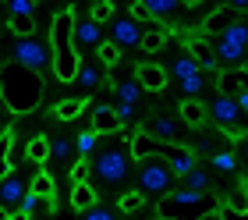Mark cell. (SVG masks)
<instances>
[{
  "mask_svg": "<svg viewBox=\"0 0 248 220\" xmlns=\"http://www.w3.org/2000/svg\"><path fill=\"white\" fill-rule=\"evenodd\" d=\"M43 75L29 71V68H21L15 61L0 64V103L7 107V114H18V118H25V114L39 110L43 103Z\"/></svg>",
  "mask_w": 248,
  "mask_h": 220,
  "instance_id": "cell-1",
  "label": "cell"
},
{
  "mask_svg": "<svg viewBox=\"0 0 248 220\" xmlns=\"http://www.w3.org/2000/svg\"><path fill=\"white\" fill-rule=\"evenodd\" d=\"M50 50H53V75L57 82H75L78 68H82V53L75 46V11H61L53 15L50 25Z\"/></svg>",
  "mask_w": 248,
  "mask_h": 220,
  "instance_id": "cell-2",
  "label": "cell"
},
{
  "mask_svg": "<svg viewBox=\"0 0 248 220\" xmlns=\"http://www.w3.org/2000/svg\"><path fill=\"white\" fill-rule=\"evenodd\" d=\"M213 210H217V199L188 192V188H174L156 206V220H206Z\"/></svg>",
  "mask_w": 248,
  "mask_h": 220,
  "instance_id": "cell-3",
  "label": "cell"
},
{
  "mask_svg": "<svg viewBox=\"0 0 248 220\" xmlns=\"http://www.w3.org/2000/svg\"><path fill=\"white\" fill-rule=\"evenodd\" d=\"M177 185V174L170 170L163 156H149L139 164V192L142 199H163V195H170Z\"/></svg>",
  "mask_w": 248,
  "mask_h": 220,
  "instance_id": "cell-4",
  "label": "cell"
},
{
  "mask_svg": "<svg viewBox=\"0 0 248 220\" xmlns=\"http://www.w3.org/2000/svg\"><path fill=\"white\" fill-rule=\"evenodd\" d=\"M11 57H15V64L29 68V71H36V75H43L46 68H53V50H50V39H39V36L15 39V46H11Z\"/></svg>",
  "mask_w": 248,
  "mask_h": 220,
  "instance_id": "cell-5",
  "label": "cell"
},
{
  "mask_svg": "<svg viewBox=\"0 0 248 220\" xmlns=\"http://www.w3.org/2000/svg\"><path fill=\"white\" fill-rule=\"evenodd\" d=\"M93 174L103 185H124L131 174V160L124 149H99L93 156Z\"/></svg>",
  "mask_w": 248,
  "mask_h": 220,
  "instance_id": "cell-6",
  "label": "cell"
},
{
  "mask_svg": "<svg viewBox=\"0 0 248 220\" xmlns=\"http://www.w3.org/2000/svg\"><path fill=\"white\" fill-rule=\"evenodd\" d=\"M142 132L153 135L156 142H167V146H185V138H188V128L177 118H167V114H153Z\"/></svg>",
  "mask_w": 248,
  "mask_h": 220,
  "instance_id": "cell-7",
  "label": "cell"
},
{
  "mask_svg": "<svg viewBox=\"0 0 248 220\" xmlns=\"http://www.w3.org/2000/svg\"><path fill=\"white\" fill-rule=\"evenodd\" d=\"M206 110H209V121H217V128H223L234 138H241V110H238V103H234V100H227V96H220V92H217V100H213Z\"/></svg>",
  "mask_w": 248,
  "mask_h": 220,
  "instance_id": "cell-8",
  "label": "cell"
},
{
  "mask_svg": "<svg viewBox=\"0 0 248 220\" xmlns=\"http://www.w3.org/2000/svg\"><path fill=\"white\" fill-rule=\"evenodd\" d=\"M110 43L117 46V50H131V46L142 43V25L139 21H131L128 15H121L110 21Z\"/></svg>",
  "mask_w": 248,
  "mask_h": 220,
  "instance_id": "cell-9",
  "label": "cell"
},
{
  "mask_svg": "<svg viewBox=\"0 0 248 220\" xmlns=\"http://www.w3.org/2000/svg\"><path fill=\"white\" fill-rule=\"evenodd\" d=\"M135 82H139L142 92H163L167 82H170V75H167V68L153 64V61H145V64L135 68Z\"/></svg>",
  "mask_w": 248,
  "mask_h": 220,
  "instance_id": "cell-10",
  "label": "cell"
},
{
  "mask_svg": "<svg viewBox=\"0 0 248 220\" xmlns=\"http://www.w3.org/2000/svg\"><path fill=\"white\" fill-rule=\"evenodd\" d=\"M220 220H248V181H241L220 203Z\"/></svg>",
  "mask_w": 248,
  "mask_h": 220,
  "instance_id": "cell-11",
  "label": "cell"
},
{
  "mask_svg": "<svg viewBox=\"0 0 248 220\" xmlns=\"http://www.w3.org/2000/svg\"><path fill=\"white\" fill-rule=\"evenodd\" d=\"M29 195V188L21 185V178L18 174H7L4 181H0V210H7V213H15L18 206H21V199Z\"/></svg>",
  "mask_w": 248,
  "mask_h": 220,
  "instance_id": "cell-12",
  "label": "cell"
},
{
  "mask_svg": "<svg viewBox=\"0 0 248 220\" xmlns=\"http://www.w3.org/2000/svg\"><path fill=\"white\" fill-rule=\"evenodd\" d=\"M220 96L234 100L238 92H248V68H227V71H220Z\"/></svg>",
  "mask_w": 248,
  "mask_h": 220,
  "instance_id": "cell-13",
  "label": "cell"
},
{
  "mask_svg": "<svg viewBox=\"0 0 248 220\" xmlns=\"http://www.w3.org/2000/svg\"><path fill=\"white\" fill-rule=\"evenodd\" d=\"M103 25H96V21H75V46L78 50H99V43H103Z\"/></svg>",
  "mask_w": 248,
  "mask_h": 220,
  "instance_id": "cell-14",
  "label": "cell"
},
{
  "mask_svg": "<svg viewBox=\"0 0 248 220\" xmlns=\"http://www.w3.org/2000/svg\"><path fill=\"white\" fill-rule=\"evenodd\" d=\"M177 114H181V121L185 128H206V121H209V110H206V103H199V100H181L177 103Z\"/></svg>",
  "mask_w": 248,
  "mask_h": 220,
  "instance_id": "cell-15",
  "label": "cell"
},
{
  "mask_svg": "<svg viewBox=\"0 0 248 220\" xmlns=\"http://www.w3.org/2000/svg\"><path fill=\"white\" fill-rule=\"evenodd\" d=\"M93 132H96V138H99V135H117V132H124V124L117 121L114 107L99 103V107L93 110Z\"/></svg>",
  "mask_w": 248,
  "mask_h": 220,
  "instance_id": "cell-16",
  "label": "cell"
},
{
  "mask_svg": "<svg viewBox=\"0 0 248 220\" xmlns=\"http://www.w3.org/2000/svg\"><path fill=\"white\" fill-rule=\"evenodd\" d=\"M156 153H160V142H156L153 135H145L142 128L131 135V160H135V164H142V160H149Z\"/></svg>",
  "mask_w": 248,
  "mask_h": 220,
  "instance_id": "cell-17",
  "label": "cell"
},
{
  "mask_svg": "<svg viewBox=\"0 0 248 220\" xmlns=\"http://www.w3.org/2000/svg\"><path fill=\"white\" fill-rule=\"evenodd\" d=\"M231 21H234V15H231L227 7H217V11H209V15L202 18V29H206V39H209V36H217V39H220V36H223V29H227Z\"/></svg>",
  "mask_w": 248,
  "mask_h": 220,
  "instance_id": "cell-18",
  "label": "cell"
},
{
  "mask_svg": "<svg viewBox=\"0 0 248 220\" xmlns=\"http://www.w3.org/2000/svg\"><path fill=\"white\" fill-rule=\"evenodd\" d=\"M75 156H78V149H75V138H67V135H57V138H50V160H57V164H71Z\"/></svg>",
  "mask_w": 248,
  "mask_h": 220,
  "instance_id": "cell-19",
  "label": "cell"
},
{
  "mask_svg": "<svg viewBox=\"0 0 248 220\" xmlns=\"http://www.w3.org/2000/svg\"><path fill=\"white\" fill-rule=\"evenodd\" d=\"M142 50L145 53H156V50H163V46H167V29L163 25H145L142 29Z\"/></svg>",
  "mask_w": 248,
  "mask_h": 220,
  "instance_id": "cell-20",
  "label": "cell"
},
{
  "mask_svg": "<svg viewBox=\"0 0 248 220\" xmlns=\"http://www.w3.org/2000/svg\"><path fill=\"white\" fill-rule=\"evenodd\" d=\"M181 181H185L181 188L199 192V195H209V188H213V174H209V170H202V167H195V170H191V174H185Z\"/></svg>",
  "mask_w": 248,
  "mask_h": 220,
  "instance_id": "cell-21",
  "label": "cell"
},
{
  "mask_svg": "<svg viewBox=\"0 0 248 220\" xmlns=\"http://www.w3.org/2000/svg\"><path fill=\"white\" fill-rule=\"evenodd\" d=\"M93 206H96V188H93V185H71V210H93Z\"/></svg>",
  "mask_w": 248,
  "mask_h": 220,
  "instance_id": "cell-22",
  "label": "cell"
},
{
  "mask_svg": "<svg viewBox=\"0 0 248 220\" xmlns=\"http://www.w3.org/2000/svg\"><path fill=\"white\" fill-rule=\"evenodd\" d=\"M213 57L223 61V64H234V68H238L241 57H245V50H241V46H234V43H227V39H213Z\"/></svg>",
  "mask_w": 248,
  "mask_h": 220,
  "instance_id": "cell-23",
  "label": "cell"
},
{
  "mask_svg": "<svg viewBox=\"0 0 248 220\" xmlns=\"http://www.w3.org/2000/svg\"><path fill=\"white\" fill-rule=\"evenodd\" d=\"M53 192H57V185H53V178L43 170V174H36L32 178V185H29V195H36V199H53Z\"/></svg>",
  "mask_w": 248,
  "mask_h": 220,
  "instance_id": "cell-24",
  "label": "cell"
},
{
  "mask_svg": "<svg viewBox=\"0 0 248 220\" xmlns=\"http://www.w3.org/2000/svg\"><path fill=\"white\" fill-rule=\"evenodd\" d=\"M85 107H89V100H61L57 107H53V118L57 121H75Z\"/></svg>",
  "mask_w": 248,
  "mask_h": 220,
  "instance_id": "cell-25",
  "label": "cell"
},
{
  "mask_svg": "<svg viewBox=\"0 0 248 220\" xmlns=\"http://www.w3.org/2000/svg\"><path fill=\"white\" fill-rule=\"evenodd\" d=\"M167 75H174L177 82H185V78H191V75H199V64L191 61L188 53H181V57H174V64H170V71Z\"/></svg>",
  "mask_w": 248,
  "mask_h": 220,
  "instance_id": "cell-26",
  "label": "cell"
},
{
  "mask_svg": "<svg viewBox=\"0 0 248 220\" xmlns=\"http://www.w3.org/2000/svg\"><path fill=\"white\" fill-rule=\"evenodd\" d=\"M25 153H29V160H36V164H46L50 160V138L46 135H32Z\"/></svg>",
  "mask_w": 248,
  "mask_h": 220,
  "instance_id": "cell-27",
  "label": "cell"
},
{
  "mask_svg": "<svg viewBox=\"0 0 248 220\" xmlns=\"http://www.w3.org/2000/svg\"><path fill=\"white\" fill-rule=\"evenodd\" d=\"M145 7H149V18L153 21H160V18H170L181 4H177V0H145Z\"/></svg>",
  "mask_w": 248,
  "mask_h": 220,
  "instance_id": "cell-28",
  "label": "cell"
},
{
  "mask_svg": "<svg viewBox=\"0 0 248 220\" xmlns=\"http://www.w3.org/2000/svg\"><path fill=\"white\" fill-rule=\"evenodd\" d=\"M220 39H227V43H234V46H241V50H245V46H248V29H245V21L234 18L231 25L223 29V36H220Z\"/></svg>",
  "mask_w": 248,
  "mask_h": 220,
  "instance_id": "cell-29",
  "label": "cell"
},
{
  "mask_svg": "<svg viewBox=\"0 0 248 220\" xmlns=\"http://www.w3.org/2000/svg\"><path fill=\"white\" fill-rule=\"evenodd\" d=\"M114 89H117V103H128V107H135V103L142 100V89H139V82H131V78H128V82H117Z\"/></svg>",
  "mask_w": 248,
  "mask_h": 220,
  "instance_id": "cell-30",
  "label": "cell"
},
{
  "mask_svg": "<svg viewBox=\"0 0 248 220\" xmlns=\"http://www.w3.org/2000/svg\"><path fill=\"white\" fill-rule=\"evenodd\" d=\"M89 21H96V25L114 21V4H110V0H96V4L89 7Z\"/></svg>",
  "mask_w": 248,
  "mask_h": 220,
  "instance_id": "cell-31",
  "label": "cell"
},
{
  "mask_svg": "<svg viewBox=\"0 0 248 220\" xmlns=\"http://www.w3.org/2000/svg\"><path fill=\"white\" fill-rule=\"evenodd\" d=\"M99 61H103V68H107V71H114V68L121 64V50H117V46L114 43H110V39H103V43H99Z\"/></svg>",
  "mask_w": 248,
  "mask_h": 220,
  "instance_id": "cell-32",
  "label": "cell"
},
{
  "mask_svg": "<svg viewBox=\"0 0 248 220\" xmlns=\"http://www.w3.org/2000/svg\"><path fill=\"white\" fill-rule=\"evenodd\" d=\"M96 142H99V138H96V132H93V128H89V132H82V135L75 138L78 156H82V160H85V156H93V153H96Z\"/></svg>",
  "mask_w": 248,
  "mask_h": 220,
  "instance_id": "cell-33",
  "label": "cell"
},
{
  "mask_svg": "<svg viewBox=\"0 0 248 220\" xmlns=\"http://www.w3.org/2000/svg\"><path fill=\"white\" fill-rule=\"evenodd\" d=\"M75 82H78V85H85V89H96V85H99V68L82 61V68H78V78H75Z\"/></svg>",
  "mask_w": 248,
  "mask_h": 220,
  "instance_id": "cell-34",
  "label": "cell"
},
{
  "mask_svg": "<svg viewBox=\"0 0 248 220\" xmlns=\"http://www.w3.org/2000/svg\"><path fill=\"white\" fill-rule=\"evenodd\" d=\"M142 206H145V199H142L139 188H135V192H124L121 199H117V210H121V213H135V210H142Z\"/></svg>",
  "mask_w": 248,
  "mask_h": 220,
  "instance_id": "cell-35",
  "label": "cell"
},
{
  "mask_svg": "<svg viewBox=\"0 0 248 220\" xmlns=\"http://www.w3.org/2000/svg\"><path fill=\"white\" fill-rule=\"evenodd\" d=\"M11 174V128L0 135V181Z\"/></svg>",
  "mask_w": 248,
  "mask_h": 220,
  "instance_id": "cell-36",
  "label": "cell"
},
{
  "mask_svg": "<svg viewBox=\"0 0 248 220\" xmlns=\"http://www.w3.org/2000/svg\"><path fill=\"white\" fill-rule=\"evenodd\" d=\"M234 167H238V156H234L231 149H223V153H213V170H220V174H231Z\"/></svg>",
  "mask_w": 248,
  "mask_h": 220,
  "instance_id": "cell-37",
  "label": "cell"
},
{
  "mask_svg": "<svg viewBox=\"0 0 248 220\" xmlns=\"http://www.w3.org/2000/svg\"><path fill=\"white\" fill-rule=\"evenodd\" d=\"M7 11H11V18H32L36 15V0H11Z\"/></svg>",
  "mask_w": 248,
  "mask_h": 220,
  "instance_id": "cell-38",
  "label": "cell"
},
{
  "mask_svg": "<svg viewBox=\"0 0 248 220\" xmlns=\"http://www.w3.org/2000/svg\"><path fill=\"white\" fill-rule=\"evenodd\" d=\"M181 89H185V100H195L199 96V92L202 89H206V75H191V78H185V82H181Z\"/></svg>",
  "mask_w": 248,
  "mask_h": 220,
  "instance_id": "cell-39",
  "label": "cell"
},
{
  "mask_svg": "<svg viewBox=\"0 0 248 220\" xmlns=\"http://www.w3.org/2000/svg\"><path fill=\"white\" fill-rule=\"evenodd\" d=\"M89 170H93L89 160H75V167H71V185H85V181H89Z\"/></svg>",
  "mask_w": 248,
  "mask_h": 220,
  "instance_id": "cell-40",
  "label": "cell"
},
{
  "mask_svg": "<svg viewBox=\"0 0 248 220\" xmlns=\"http://www.w3.org/2000/svg\"><path fill=\"white\" fill-rule=\"evenodd\" d=\"M82 220H117L114 210H107V206H93V210H85Z\"/></svg>",
  "mask_w": 248,
  "mask_h": 220,
  "instance_id": "cell-41",
  "label": "cell"
},
{
  "mask_svg": "<svg viewBox=\"0 0 248 220\" xmlns=\"http://www.w3.org/2000/svg\"><path fill=\"white\" fill-rule=\"evenodd\" d=\"M114 114H117V121H121V124H128V121L135 118V107H128V103H117Z\"/></svg>",
  "mask_w": 248,
  "mask_h": 220,
  "instance_id": "cell-42",
  "label": "cell"
},
{
  "mask_svg": "<svg viewBox=\"0 0 248 220\" xmlns=\"http://www.w3.org/2000/svg\"><path fill=\"white\" fill-rule=\"evenodd\" d=\"M234 103H238L241 114H248V92H238V96H234Z\"/></svg>",
  "mask_w": 248,
  "mask_h": 220,
  "instance_id": "cell-43",
  "label": "cell"
},
{
  "mask_svg": "<svg viewBox=\"0 0 248 220\" xmlns=\"http://www.w3.org/2000/svg\"><path fill=\"white\" fill-rule=\"evenodd\" d=\"M238 153L248 160V135H241V138H238Z\"/></svg>",
  "mask_w": 248,
  "mask_h": 220,
  "instance_id": "cell-44",
  "label": "cell"
},
{
  "mask_svg": "<svg viewBox=\"0 0 248 220\" xmlns=\"http://www.w3.org/2000/svg\"><path fill=\"white\" fill-rule=\"evenodd\" d=\"M4 121H7V107H4V103H0V135L7 132V128H4Z\"/></svg>",
  "mask_w": 248,
  "mask_h": 220,
  "instance_id": "cell-45",
  "label": "cell"
},
{
  "mask_svg": "<svg viewBox=\"0 0 248 220\" xmlns=\"http://www.w3.org/2000/svg\"><path fill=\"white\" fill-rule=\"evenodd\" d=\"M0 220H11V213H7V210H0Z\"/></svg>",
  "mask_w": 248,
  "mask_h": 220,
  "instance_id": "cell-46",
  "label": "cell"
},
{
  "mask_svg": "<svg viewBox=\"0 0 248 220\" xmlns=\"http://www.w3.org/2000/svg\"><path fill=\"white\" fill-rule=\"evenodd\" d=\"M245 181H248V174H245Z\"/></svg>",
  "mask_w": 248,
  "mask_h": 220,
  "instance_id": "cell-47",
  "label": "cell"
}]
</instances>
